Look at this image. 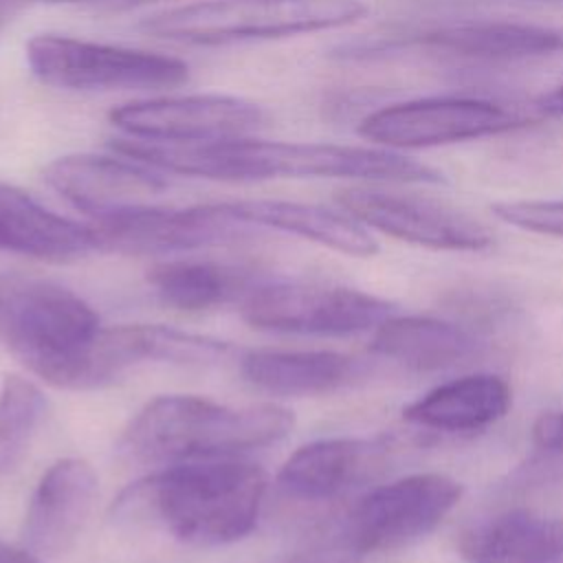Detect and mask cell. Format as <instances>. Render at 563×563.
Instances as JSON below:
<instances>
[{
	"label": "cell",
	"instance_id": "obj_26",
	"mask_svg": "<svg viewBox=\"0 0 563 563\" xmlns=\"http://www.w3.org/2000/svg\"><path fill=\"white\" fill-rule=\"evenodd\" d=\"M530 440L541 453L563 457V409L543 411L532 422Z\"/></svg>",
	"mask_w": 563,
	"mask_h": 563
},
{
	"label": "cell",
	"instance_id": "obj_5",
	"mask_svg": "<svg viewBox=\"0 0 563 563\" xmlns=\"http://www.w3.org/2000/svg\"><path fill=\"white\" fill-rule=\"evenodd\" d=\"M367 11L363 0H200L145 18L141 31L169 42L218 46L341 29Z\"/></svg>",
	"mask_w": 563,
	"mask_h": 563
},
{
	"label": "cell",
	"instance_id": "obj_19",
	"mask_svg": "<svg viewBox=\"0 0 563 563\" xmlns=\"http://www.w3.org/2000/svg\"><path fill=\"white\" fill-rule=\"evenodd\" d=\"M512 405L510 385L497 374H466L446 380L402 409L411 424L442 431L471 433L501 420Z\"/></svg>",
	"mask_w": 563,
	"mask_h": 563
},
{
	"label": "cell",
	"instance_id": "obj_18",
	"mask_svg": "<svg viewBox=\"0 0 563 563\" xmlns=\"http://www.w3.org/2000/svg\"><path fill=\"white\" fill-rule=\"evenodd\" d=\"M460 554L466 563H563V517L499 512L462 534Z\"/></svg>",
	"mask_w": 563,
	"mask_h": 563
},
{
	"label": "cell",
	"instance_id": "obj_15",
	"mask_svg": "<svg viewBox=\"0 0 563 563\" xmlns=\"http://www.w3.org/2000/svg\"><path fill=\"white\" fill-rule=\"evenodd\" d=\"M97 473L81 457H62L40 477L24 515L22 541L37 556H59L79 537L97 495Z\"/></svg>",
	"mask_w": 563,
	"mask_h": 563
},
{
	"label": "cell",
	"instance_id": "obj_13",
	"mask_svg": "<svg viewBox=\"0 0 563 563\" xmlns=\"http://www.w3.org/2000/svg\"><path fill=\"white\" fill-rule=\"evenodd\" d=\"M90 227L99 251L163 255L224 242L235 233V227L242 224L231 220L220 205H198L187 209L150 205L95 220Z\"/></svg>",
	"mask_w": 563,
	"mask_h": 563
},
{
	"label": "cell",
	"instance_id": "obj_11",
	"mask_svg": "<svg viewBox=\"0 0 563 563\" xmlns=\"http://www.w3.org/2000/svg\"><path fill=\"white\" fill-rule=\"evenodd\" d=\"M336 202L367 229L418 246L484 251L493 244V235L482 222L429 198L376 187H347L336 194Z\"/></svg>",
	"mask_w": 563,
	"mask_h": 563
},
{
	"label": "cell",
	"instance_id": "obj_8",
	"mask_svg": "<svg viewBox=\"0 0 563 563\" xmlns=\"http://www.w3.org/2000/svg\"><path fill=\"white\" fill-rule=\"evenodd\" d=\"M526 125V119L501 103L479 97H422L389 103L363 117L358 134L387 150H427Z\"/></svg>",
	"mask_w": 563,
	"mask_h": 563
},
{
	"label": "cell",
	"instance_id": "obj_21",
	"mask_svg": "<svg viewBox=\"0 0 563 563\" xmlns=\"http://www.w3.org/2000/svg\"><path fill=\"white\" fill-rule=\"evenodd\" d=\"M420 46L444 51L457 57L506 62L550 55L563 48V31L504 20L455 22L442 24L420 33L416 40Z\"/></svg>",
	"mask_w": 563,
	"mask_h": 563
},
{
	"label": "cell",
	"instance_id": "obj_28",
	"mask_svg": "<svg viewBox=\"0 0 563 563\" xmlns=\"http://www.w3.org/2000/svg\"><path fill=\"white\" fill-rule=\"evenodd\" d=\"M537 108L548 117H563V81L554 86L550 92L541 95Z\"/></svg>",
	"mask_w": 563,
	"mask_h": 563
},
{
	"label": "cell",
	"instance_id": "obj_12",
	"mask_svg": "<svg viewBox=\"0 0 563 563\" xmlns=\"http://www.w3.org/2000/svg\"><path fill=\"white\" fill-rule=\"evenodd\" d=\"M46 185L95 220L156 205L169 189L158 169L119 156L66 154L44 167Z\"/></svg>",
	"mask_w": 563,
	"mask_h": 563
},
{
	"label": "cell",
	"instance_id": "obj_27",
	"mask_svg": "<svg viewBox=\"0 0 563 563\" xmlns=\"http://www.w3.org/2000/svg\"><path fill=\"white\" fill-rule=\"evenodd\" d=\"M0 563H40V556L33 554L26 545L0 541Z\"/></svg>",
	"mask_w": 563,
	"mask_h": 563
},
{
	"label": "cell",
	"instance_id": "obj_23",
	"mask_svg": "<svg viewBox=\"0 0 563 563\" xmlns=\"http://www.w3.org/2000/svg\"><path fill=\"white\" fill-rule=\"evenodd\" d=\"M147 282L163 303L194 312L227 301L238 290L240 277L213 262L172 260L147 271Z\"/></svg>",
	"mask_w": 563,
	"mask_h": 563
},
{
	"label": "cell",
	"instance_id": "obj_20",
	"mask_svg": "<svg viewBox=\"0 0 563 563\" xmlns=\"http://www.w3.org/2000/svg\"><path fill=\"white\" fill-rule=\"evenodd\" d=\"M369 347L374 354L413 372H438L475 358L482 343L453 321L391 314L374 330Z\"/></svg>",
	"mask_w": 563,
	"mask_h": 563
},
{
	"label": "cell",
	"instance_id": "obj_2",
	"mask_svg": "<svg viewBox=\"0 0 563 563\" xmlns=\"http://www.w3.org/2000/svg\"><path fill=\"white\" fill-rule=\"evenodd\" d=\"M266 473L233 457L176 462L130 484L114 517L161 528L191 545H224L246 537L260 517Z\"/></svg>",
	"mask_w": 563,
	"mask_h": 563
},
{
	"label": "cell",
	"instance_id": "obj_9",
	"mask_svg": "<svg viewBox=\"0 0 563 563\" xmlns=\"http://www.w3.org/2000/svg\"><path fill=\"white\" fill-rule=\"evenodd\" d=\"M242 314L260 330L347 336L376 330L394 314V306L345 286L282 282L251 290Z\"/></svg>",
	"mask_w": 563,
	"mask_h": 563
},
{
	"label": "cell",
	"instance_id": "obj_3",
	"mask_svg": "<svg viewBox=\"0 0 563 563\" xmlns=\"http://www.w3.org/2000/svg\"><path fill=\"white\" fill-rule=\"evenodd\" d=\"M101 323L70 288L31 277H0V336L22 365L62 389L112 383L99 352Z\"/></svg>",
	"mask_w": 563,
	"mask_h": 563
},
{
	"label": "cell",
	"instance_id": "obj_4",
	"mask_svg": "<svg viewBox=\"0 0 563 563\" xmlns=\"http://www.w3.org/2000/svg\"><path fill=\"white\" fill-rule=\"evenodd\" d=\"M292 424V411L282 405L229 407L174 394L150 400L123 431L121 446L141 462L224 460L286 438Z\"/></svg>",
	"mask_w": 563,
	"mask_h": 563
},
{
	"label": "cell",
	"instance_id": "obj_14",
	"mask_svg": "<svg viewBox=\"0 0 563 563\" xmlns=\"http://www.w3.org/2000/svg\"><path fill=\"white\" fill-rule=\"evenodd\" d=\"M391 449L380 438H330L303 444L279 468V488L295 499L328 501L378 479Z\"/></svg>",
	"mask_w": 563,
	"mask_h": 563
},
{
	"label": "cell",
	"instance_id": "obj_31",
	"mask_svg": "<svg viewBox=\"0 0 563 563\" xmlns=\"http://www.w3.org/2000/svg\"><path fill=\"white\" fill-rule=\"evenodd\" d=\"M556 2H563V0H556Z\"/></svg>",
	"mask_w": 563,
	"mask_h": 563
},
{
	"label": "cell",
	"instance_id": "obj_24",
	"mask_svg": "<svg viewBox=\"0 0 563 563\" xmlns=\"http://www.w3.org/2000/svg\"><path fill=\"white\" fill-rule=\"evenodd\" d=\"M40 387L20 376L4 374L0 383V473H13L29 453L44 413Z\"/></svg>",
	"mask_w": 563,
	"mask_h": 563
},
{
	"label": "cell",
	"instance_id": "obj_22",
	"mask_svg": "<svg viewBox=\"0 0 563 563\" xmlns=\"http://www.w3.org/2000/svg\"><path fill=\"white\" fill-rule=\"evenodd\" d=\"M242 374L275 396H317L350 383L356 363L330 350H253L242 358Z\"/></svg>",
	"mask_w": 563,
	"mask_h": 563
},
{
	"label": "cell",
	"instance_id": "obj_30",
	"mask_svg": "<svg viewBox=\"0 0 563 563\" xmlns=\"http://www.w3.org/2000/svg\"><path fill=\"white\" fill-rule=\"evenodd\" d=\"M13 9H15V4H11L9 0H0V29H2V24L11 18Z\"/></svg>",
	"mask_w": 563,
	"mask_h": 563
},
{
	"label": "cell",
	"instance_id": "obj_16",
	"mask_svg": "<svg viewBox=\"0 0 563 563\" xmlns=\"http://www.w3.org/2000/svg\"><path fill=\"white\" fill-rule=\"evenodd\" d=\"M218 205L240 224L292 233L352 257H372L378 253L372 231L347 211L292 200H233Z\"/></svg>",
	"mask_w": 563,
	"mask_h": 563
},
{
	"label": "cell",
	"instance_id": "obj_10",
	"mask_svg": "<svg viewBox=\"0 0 563 563\" xmlns=\"http://www.w3.org/2000/svg\"><path fill=\"white\" fill-rule=\"evenodd\" d=\"M110 121L132 139L205 143L249 136L264 123V110L242 97L198 92L130 101L114 108Z\"/></svg>",
	"mask_w": 563,
	"mask_h": 563
},
{
	"label": "cell",
	"instance_id": "obj_25",
	"mask_svg": "<svg viewBox=\"0 0 563 563\" xmlns=\"http://www.w3.org/2000/svg\"><path fill=\"white\" fill-rule=\"evenodd\" d=\"M490 211L517 229L563 238V200H506Z\"/></svg>",
	"mask_w": 563,
	"mask_h": 563
},
{
	"label": "cell",
	"instance_id": "obj_29",
	"mask_svg": "<svg viewBox=\"0 0 563 563\" xmlns=\"http://www.w3.org/2000/svg\"><path fill=\"white\" fill-rule=\"evenodd\" d=\"M33 2H46V4H68V2H95V0H33ZM101 2H114V4H121V7H134V4L156 2V0H101Z\"/></svg>",
	"mask_w": 563,
	"mask_h": 563
},
{
	"label": "cell",
	"instance_id": "obj_1",
	"mask_svg": "<svg viewBox=\"0 0 563 563\" xmlns=\"http://www.w3.org/2000/svg\"><path fill=\"white\" fill-rule=\"evenodd\" d=\"M112 150L158 172L211 180L264 178H347L367 183H444L442 172L402 152L365 145L224 139L205 143H165L117 139Z\"/></svg>",
	"mask_w": 563,
	"mask_h": 563
},
{
	"label": "cell",
	"instance_id": "obj_6",
	"mask_svg": "<svg viewBox=\"0 0 563 563\" xmlns=\"http://www.w3.org/2000/svg\"><path fill=\"white\" fill-rule=\"evenodd\" d=\"M24 51L31 73L62 90H152L189 79V66L178 57L68 35H35Z\"/></svg>",
	"mask_w": 563,
	"mask_h": 563
},
{
	"label": "cell",
	"instance_id": "obj_17",
	"mask_svg": "<svg viewBox=\"0 0 563 563\" xmlns=\"http://www.w3.org/2000/svg\"><path fill=\"white\" fill-rule=\"evenodd\" d=\"M95 249L92 227L73 222L26 191L0 183V251L44 262H68Z\"/></svg>",
	"mask_w": 563,
	"mask_h": 563
},
{
	"label": "cell",
	"instance_id": "obj_7",
	"mask_svg": "<svg viewBox=\"0 0 563 563\" xmlns=\"http://www.w3.org/2000/svg\"><path fill=\"white\" fill-rule=\"evenodd\" d=\"M462 484L444 473H413L372 488L350 510L343 543L350 554L389 552L433 532L460 504Z\"/></svg>",
	"mask_w": 563,
	"mask_h": 563
}]
</instances>
